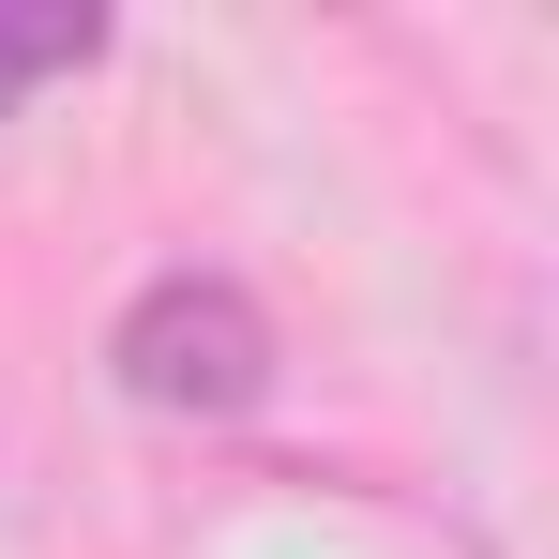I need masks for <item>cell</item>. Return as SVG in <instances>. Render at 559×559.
<instances>
[{
    "label": "cell",
    "mask_w": 559,
    "mask_h": 559,
    "mask_svg": "<svg viewBox=\"0 0 559 559\" xmlns=\"http://www.w3.org/2000/svg\"><path fill=\"white\" fill-rule=\"evenodd\" d=\"M106 378L152 424H242L273 393V318H258V287H227V273H152L106 318Z\"/></svg>",
    "instance_id": "6da1fadb"
},
{
    "label": "cell",
    "mask_w": 559,
    "mask_h": 559,
    "mask_svg": "<svg viewBox=\"0 0 559 559\" xmlns=\"http://www.w3.org/2000/svg\"><path fill=\"white\" fill-rule=\"evenodd\" d=\"M76 61H106V15H92V0H0V121H15L31 76H76Z\"/></svg>",
    "instance_id": "7a4b0ae2"
}]
</instances>
